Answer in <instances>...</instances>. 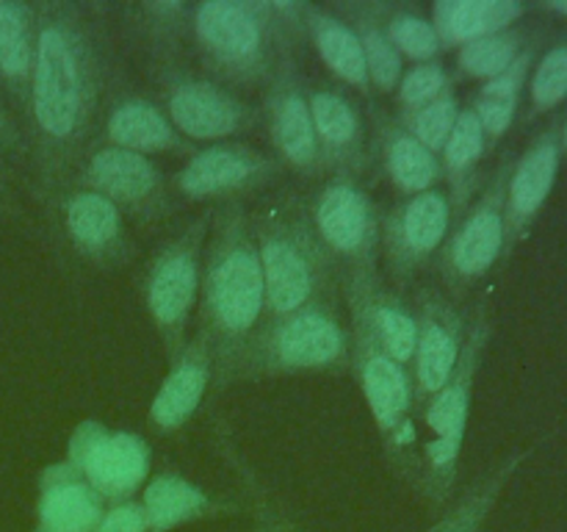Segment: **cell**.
Returning <instances> with one entry per match:
<instances>
[{
    "mask_svg": "<svg viewBox=\"0 0 567 532\" xmlns=\"http://www.w3.org/2000/svg\"><path fill=\"white\" fill-rule=\"evenodd\" d=\"M33 44L28 116L37 164L48 186L70 172L86 144L100 98V61L81 9L72 3L33 6Z\"/></svg>",
    "mask_w": 567,
    "mask_h": 532,
    "instance_id": "obj_1",
    "label": "cell"
},
{
    "mask_svg": "<svg viewBox=\"0 0 567 532\" xmlns=\"http://www.w3.org/2000/svg\"><path fill=\"white\" fill-rule=\"evenodd\" d=\"M266 319V288L249 214L238 200L214 208L199 283V330L214 349V386L233 382V369Z\"/></svg>",
    "mask_w": 567,
    "mask_h": 532,
    "instance_id": "obj_2",
    "label": "cell"
},
{
    "mask_svg": "<svg viewBox=\"0 0 567 532\" xmlns=\"http://www.w3.org/2000/svg\"><path fill=\"white\" fill-rule=\"evenodd\" d=\"M266 288V319L324 299L330 253L321 247L308 208L297 200L275 203L249 219Z\"/></svg>",
    "mask_w": 567,
    "mask_h": 532,
    "instance_id": "obj_3",
    "label": "cell"
},
{
    "mask_svg": "<svg viewBox=\"0 0 567 532\" xmlns=\"http://www.w3.org/2000/svg\"><path fill=\"white\" fill-rule=\"evenodd\" d=\"M352 358V336L343 327L330 299H316L286 316L260 321L241 349L233 380L321 371L347 366Z\"/></svg>",
    "mask_w": 567,
    "mask_h": 532,
    "instance_id": "obj_4",
    "label": "cell"
},
{
    "mask_svg": "<svg viewBox=\"0 0 567 532\" xmlns=\"http://www.w3.org/2000/svg\"><path fill=\"white\" fill-rule=\"evenodd\" d=\"M194 42L205 64L236 83L271 78L275 6L255 0H203L188 9Z\"/></svg>",
    "mask_w": 567,
    "mask_h": 532,
    "instance_id": "obj_5",
    "label": "cell"
},
{
    "mask_svg": "<svg viewBox=\"0 0 567 532\" xmlns=\"http://www.w3.org/2000/svg\"><path fill=\"white\" fill-rule=\"evenodd\" d=\"M214 208L203 211L197 219L166 238L150 258L144 272V308L158 330L166 360L188 341L194 308L199 303L203 283V255Z\"/></svg>",
    "mask_w": 567,
    "mask_h": 532,
    "instance_id": "obj_6",
    "label": "cell"
},
{
    "mask_svg": "<svg viewBox=\"0 0 567 532\" xmlns=\"http://www.w3.org/2000/svg\"><path fill=\"white\" fill-rule=\"evenodd\" d=\"M66 463L105 499L127 502L150 480L153 449L138 432L111 430L97 419H83L66 443Z\"/></svg>",
    "mask_w": 567,
    "mask_h": 532,
    "instance_id": "obj_7",
    "label": "cell"
},
{
    "mask_svg": "<svg viewBox=\"0 0 567 532\" xmlns=\"http://www.w3.org/2000/svg\"><path fill=\"white\" fill-rule=\"evenodd\" d=\"M513 158L504 155L485 192L465 208L463 219L443 242L437 269L452 291L482 280L504 258V200Z\"/></svg>",
    "mask_w": 567,
    "mask_h": 532,
    "instance_id": "obj_8",
    "label": "cell"
},
{
    "mask_svg": "<svg viewBox=\"0 0 567 532\" xmlns=\"http://www.w3.org/2000/svg\"><path fill=\"white\" fill-rule=\"evenodd\" d=\"M164 111L188 142H230L260 125V111L210 78L172 72L161 83Z\"/></svg>",
    "mask_w": 567,
    "mask_h": 532,
    "instance_id": "obj_9",
    "label": "cell"
},
{
    "mask_svg": "<svg viewBox=\"0 0 567 532\" xmlns=\"http://www.w3.org/2000/svg\"><path fill=\"white\" fill-rule=\"evenodd\" d=\"M352 358L349 366L354 369L358 386L363 391L365 405L385 438L388 449H393L396 458H402L404 449L413 441V377L408 366L382 349V344L365 330L363 325L352 321Z\"/></svg>",
    "mask_w": 567,
    "mask_h": 532,
    "instance_id": "obj_10",
    "label": "cell"
},
{
    "mask_svg": "<svg viewBox=\"0 0 567 532\" xmlns=\"http://www.w3.org/2000/svg\"><path fill=\"white\" fill-rule=\"evenodd\" d=\"M454 205L449 192L410 194L380 219V247L393 280L404 283L443 247L452 231Z\"/></svg>",
    "mask_w": 567,
    "mask_h": 532,
    "instance_id": "obj_11",
    "label": "cell"
},
{
    "mask_svg": "<svg viewBox=\"0 0 567 532\" xmlns=\"http://www.w3.org/2000/svg\"><path fill=\"white\" fill-rule=\"evenodd\" d=\"M310 222L327 253L341 255L352 269H369L380 249V216L369 194L349 175H336L316 192Z\"/></svg>",
    "mask_w": 567,
    "mask_h": 532,
    "instance_id": "obj_12",
    "label": "cell"
},
{
    "mask_svg": "<svg viewBox=\"0 0 567 532\" xmlns=\"http://www.w3.org/2000/svg\"><path fill=\"white\" fill-rule=\"evenodd\" d=\"M282 172L277 155L244 142H219L188 155L175 172L172 186L186 200H221L230 203Z\"/></svg>",
    "mask_w": 567,
    "mask_h": 532,
    "instance_id": "obj_13",
    "label": "cell"
},
{
    "mask_svg": "<svg viewBox=\"0 0 567 532\" xmlns=\"http://www.w3.org/2000/svg\"><path fill=\"white\" fill-rule=\"evenodd\" d=\"M81 186L103 194L133 219L155 222L172 211V192L164 172L147 155L111 144L86 155L81 166Z\"/></svg>",
    "mask_w": 567,
    "mask_h": 532,
    "instance_id": "obj_14",
    "label": "cell"
},
{
    "mask_svg": "<svg viewBox=\"0 0 567 532\" xmlns=\"http://www.w3.org/2000/svg\"><path fill=\"white\" fill-rule=\"evenodd\" d=\"M264 120L269 127L271 144H275V155L282 166L288 164L305 175L324 172L319 142H316L313 116H310L308 86L288 59L280 61L277 70L271 72Z\"/></svg>",
    "mask_w": 567,
    "mask_h": 532,
    "instance_id": "obj_15",
    "label": "cell"
},
{
    "mask_svg": "<svg viewBox=\"0 0 567 532\" xmlns=\"http://www.w3.org/2000/svg\"><path fill=\"white\" fill-rule=\"evenodd\" d=\"M413 352V408L421 410L452 377L465 344V321L460 310L441 294H424L415 310Z\"/></svg>",
    "mask_w": 567,
    "mask_h": 532,
    "instance_id": "obj_16",
    "label": "cell"
},
{
    "mask_svg": "<svg viewBox=\"0 0 567 532\" xmlns=\"http://www.w3.org/2000/svg\"><path fill=\"white\" fill-rule=\"evenodd\" d=\"M559 161H563L559 122H551L546 131L537 133L524 155L513 161L507 200H504V258H509V253L518 247L535 216L551 197L559 175Z\"/></svg>",
    "mask_w": 567,
    "mask_h": 532,
    "instance_id": "obj_17",
    "label": "cell"
},
{
    "mask_svg": "<svg viewBox=\"0 0 567 532\" xmlns=\"http://www.w3.org/2000/svg\"><path fill=\"white\" fill-rule=\"evenodd\" d=\"M59 211L66 242L81 258L97 266H120L133 255L125 214L103 194L78 186L61 197Z\"/></svg>",
    "mask_w": 567,
    "mask_h": 532,
    "instance_id": "obj_18",
    "label": "cell"
},
{
    "mask_svg": "<svg viewBox=\"0 0 567 532\" xmlns=\"http://www.w3.org/2000/svg\"><path fill=\"white\" fill-rule=\"evenodd\" d=\"M214 349L208 336L197 327L194 338H188L169 358L164 380L150 402L147 421L155 432H177L203 405L205 393L214 386Z\"/></svg>",
    "mask_w": 567,
    "mask_h": 532,
    "instance_id": "obj_19",
    "label": "cell"
},
{
    "mask_svg": "<svg viewBox=\"0 0 567 532\" xmlns=\"http://www.w3.org/2000/svg\"><path fill=\"white\" fill-rule=\"evenodd\" d=\"M347 297L349 319L363 325L391 358H396L399 364L410 369L415 352V336H419L415 314L380 280L374 266L352 269Z\"/></svg>",
    "mask_w": 567,
    "mask_h": 532,
    "instance_id": "obj_20",
    "label": "cell"
},
{
    "mask_svg": "<svg viewBox=\"0 0 567 532\" xmlns=\"http://www.w3.org/2000/svg\"><path fill=\"white\" fill-rule=\"evenodd\" d=\"M308 103L324 170L358 177L369 164L365 125L358 105L332 86L308 89Z\"/></svg>",
    "mask_w": 567,
    "mask_h": 532,
    "instance_id": "obj_21",
    "label": "cell"
},
{
    "mask_svg": "<svg viewBox=\"0 0 567 532\" xmlns=\"http://www.w3.org/2000/svg\"><path fill=\"white\" fill-rule=\"evenodd\" d=\"M487 341H491V321H487V314L482 310V314L471 321L468 332H465L463 352H460V360L457 366H454L452 377H449L446 386L421 408L432 438H441V441L449 443L465 441L471 397H474V382L476 375H480L482 358H485Z\"/></svg>",
    "mask_w": 567,
    "mask_h": 532,
    "instance_id": "obj_22",
    "label": "cell"
},
{
    "mask_svg": "<svg viewBox=\"0 0 567 532\" xmlns=\"http://www.w3.org/2000/svg\"><path fill=\"white\" fill-rule=\"evenodd\" d=\"M103 513L105 499L66 460L44 466L33 532H94Z\"/></svg>",
    "mask_w": 567,
    "mask_h": 532,
    "instance_id": "obj_23",
    "label": "cell"
},
{
    "mask_svg": "<svg viewBox=\"0 0 567 532\" xmlns=\"http://www.w3.org/2000/svg\"><path fill=\"white\" fill-rule=\"evenodd\" d=\"M105 142L111 147L131 150L138 155H194L197 144L188 142L166 111L147 98H122L105 116Z\"/></svg>",
    "mask_w": 567,
    "mask_h": 532,
    "instance_id": "obj_24",
    "label": "cell"
},
{
    "mask_svg": "<svg viewBox=\"0 0 567 532\" xmlns=\"http://www.w3.org/2000/svg\"><path fill=\"white\" fill-rule=\"evenodd\" d=\"M147 521V532H175L192 521L219 519L236 513V504L210 497L205 488L175 471H161L147 480L138 499Z\"/></svg>",
    "mask_w": 567,
    "mask_h": 532,
    "instance_id": "obj_25",
    "label": "cell"
},
{
    "mask_svg": "<svg viewBox=\"0 0 567 532\" xmlns=\"http://www.w3.org/2000/svg\"><path fill=\"white\" fill-rule=\"evenodd\" d=\"M293 14L308 28V37L313 42L316 53L330 66L332 75H338L343 83L369 94V70H365L363 48H360V39L354 33V28L341 14H336L330 9H321L316 3H297L293 6Z\"/></svg>",
    "mask_w": 567,
    "mask_h": 532,
    "instance_id": "obj_26",
    "label": "cell"
},
{
    "mask_svg": "<svg viewBox=\"0 0 567 532\" xmlns=\"http://www.w3.org/2000/svg\"><path fill=\"white\" fill-rule=\"evenodd\" d=\"M518 0H437L432 6V28L443 50L463 48L474 39L509 31L524 17Z\"/></svg>",
    "mask_w": 567,
    "mask_h": 532,
    "instance_id": "obj_27",
    "label": "cell"
},
{
    "mask_svg": "<svg viewBox=\"0 0 567 532\" xmlns=\"http://www.w3.org/2000/svg\"><path fill=\"white\" fill-rule=\"evenodd\" d=\"M377 133H380V153L385 164L388 177L399 192L421 194L437 188L443 181V166L432 150H426L408 127L399 122V116L377 114Z\"/></svg>",
    "mask_w": 567,
    "mask_h": 532,
    "instance_id": "obj_28",
    "label": "cell"
},
{
    "mask_svg": "<svg viewBox=\"0 0 567 532\" xmlns=\"http://www.w3.org/2000/svg\"><path fill=\"white\" fill-rule=\"evenodd\" d=\"M487 142L485 131H482L476 114L468 109L460 111L457 125L449 133L446 144L441 150V166H443V181L449 183V200H452L454 211H465L474 200L476 192V177H480V164L485 158Z\"/></svg>",
    "mask_w": 567,
    "mask_h": 532,
    "instance_id": "obj_29",
    "label": "cell"
},
{
    "mask_svg": "<svg viewBox=\"0 0 567 532\" xmlns=\"http://www.w3.org/2000/svg\"><path fill=\"white\" fill-rule=\"evenodd\" d=\"M33 44H37V14L33 6L20 0H0V78L9 92L28 109L31 89Z\"/></svg>",
    "mask_w": 567,
    "mask_h": 532,
    "instance_id": "obj_30",
    "label": "cell"
},
{
    "mask_svg": "<svg viewBox=\"0 0 567 532\" xmlns=\"http://www.w3.org/2000/svg\"><path fill=\"white\" fill-rule=\"evenodd\" d=\"M526 458H529V452H513L504 460H498L496 466H491L485 474L476 477L460 493L457 502L430 526V532H482L485 521L491 519L493 508L502 499L504 488L509 485V480H513V474L520 469Z\"/></svg>",
    "mask_w": 567,
    "mask_h": 532,
    "instance_id": "obj_31",
    "label": "cell"
},
{
    "mask_svg": "<svg viewBox=\"0 0 567 532\" xmlns=\"http://www.w3.org/2000/svg\"><path fill=\"white\" fill-rule=\"evenodd\" d=\"M532 66H535V53H532V48H526L502 75L491 78V81H482V86L476 89L471 111L476 114V120H480L482 131H485L491 144L498 142L513 127L520 105V94H524L526 81H529Z\"/></svg>",
    "mask_w": 567,
    "mask_h": 532,
    "instance_id": "obj_32",
    "label": "cell"
},
{
    "mask_svg": "<svg viewBox=\"0 0 567 532\" xmlns=\"http://www.w3.org/2000/svg\"><path fill=\"white\" fill-rule=\"evenodd\" d=\"M341 11L347 14L343 20L354 28V33L360 39L371 86L382 94L396 92L399 81L404 75V59L393 48L391 39H388L385 25H382V6L341 3Z\"/></svg>",
    "mask_w": 567,
    "mask_h": 532,
    "instance_id": "obj_33",
    "label": "cell"
},
{
    "mask_svg": "<svg viewBox=\"0 0 567 532\" xmlns=\"http://www.w3.org/2000/svg\"><path fill=\"white\" fill-rule=\"evenodd\" d=\"M216 447H219L221 458L230 463L236 480L241 482V491H244V499H247L249 515H252L255 532H305L302 526L297 524V519L288 513L286 504H282L280 499L266 488V482L260 480V474L252 469V463L238 452L230 432L219 430V436H216Z\"/></svg>",
    "mask_w": 567,
    "mask_h": 532,
    "instance_id": "obj_34",
    "label": "cell"
},
{
    "mask_svg": "<svg viewBox=\"0 0 567 532\" xmlns=\"http://www.w3.org/2000/svg\"><path fill=\"white\" fill-rule=\"evenodd\" d=\"M524 50L526 33L518 31V28L474 39V42L457 48V55H454V75L491 81V78L502 75Z\"/></svg>",
    "mask_w": 567,
    "mask_h": 532,
    "instance_id": "obj_35",
    "label": "cell"
},
{
    "mask_svg": "<svg viewBox=\"0 0 567 532\" xmlns=\"http://www.w3.org/2000/svg\"><path fill=\"white\" fill-rule=\"evenodd\" d=\"M382 25H385L388 39L402 59H410L413 64H426V61H437V55H441V39H437L432 22L421 17L419 11L382 6Z\"/></svg>",
    "mask_w": 567,
    "mask_h": 532,
    "instance_id": "obj_36",
    "label": "cell"
},
{
    "mask_svg": "<svg viewBox=\"0 0 567 532\" xmlns=\"http://www.w3.org/2000/svg\"><path fill=\"white\" fill-rule=\"evenodd\" d=\"M460 111L463 109H460L457 92L449 89V92H443L441 98L432 100V103L421 105V109L410 111V114H399V122H402L426 150H432V153L441 158V150L443 144H446L449 133L457 125Z\"/></svg>",
    "mask_w": 567,
    "mask_h": 532,
    "instance_id": "obj_37",
    "label": "cell"
},
{
    "mask_svg": "<svg viewBox=\"0 0 567 532\" xmlns=\"http://www.w3.org/2000/svg\"><path fill=\"white\" fill-rule=\"evenodd\" d=\"M567 100V44H557L535 64L529 78L532 114H546Z\"/></svg>",
    "mask_w": 567,
    "mask_h": 532,
    "instance_id": "obj_38",
    "label": "cell"
},
{
    "mask_svg": "<svg viewBox=\"0 0 567 532\" xmlns=\"http://www.w3.org/2000/svg\"><path fill=\"white\" fill-rule=\"evenodd\" d=\"M449 89H454V81L441 61H426V64L410 66L396 86L399 114H410V111L432 103V100H437Z\"/></svg>",
    "mask_w": 567,
    "mask_h": 532,
    "instance_id": "obj_39",
    "label": "cell"
},
{
    "mask_svg": "<svg viewBox=\"0 0 567 532\" xmlns=\"http://www.w3.org/2000/svg\"><path fill=\"white\" fill-rule=\"evenodd\" d=\"M94 532H147V521H144V510L138 499L109 504Z\"/></svg>",
    "mask_w": 567,
    "mask_h": 532,
    "instance_id": "obj_40",
    "label": "cell"
},
{
    "mask_svg": "<svg viewBox=\"0 0 567 532\" xmlns=\"http://www.w3.org/2000/svg\"><path fill=\"white\" fill-rule=\"evenodd\" d=\"M0 150L3 153H17V150H22V136L20 131H17L14 120L9 116V111L0 105Z\"/></svg>",
    "mask_w": 567,
    "mask_h": 532,
    "instance_id": "obj_41",
    "label": "cell"
},
{
    "mask_svg": "<svg viewBox=\"0 0 567 532\" xmlns=\"http://www.w3.org/2000/svg\"><path fill=\"white\" fill-rule=\"evenodd\" d=\"M0 216H20V205H17L14 192H11L9 172H6L3 161H0Z\"/></svg>",
    "mask_w": 567,
    "mask_h": 532,
    "instance_id": "obj_42",
    "label": "cell"
},
{
    "mask_svg": "<svg viewBox=\"0 0 567 532\" xmlns=\"http://www.w3.org/2000/svg\"><path fill=\"white\" fill-rule=\"evenodd\" d=\"M546 9L557 11V14L567 17V0H551V3H546Z\"/></svg>",
    "mask_w": 567,
    "mask_h": 532,
    "instance_id": "obj_43",
    "label": "cell"
},
{
    "mask_svg": "<svg viewBox=\"0 0 567 532\" xmlns=\"http://www.w3.org/2000/svg\"><path fill=\"white\" fill-rule=\"evenodd\" d=\"M559 139H563V153H567V120H565V125L559 127Z\"/></svg>",
    "mask_w": 567,
    "mask_h": 532,
    "instance_id": "obj_44",
    "label": "cell"
}]
</instances>
